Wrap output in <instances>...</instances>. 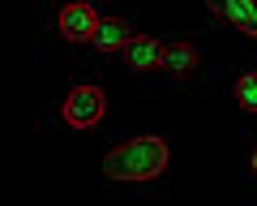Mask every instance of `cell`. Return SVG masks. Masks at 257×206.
<instances>
[{"instance_id": "obj_9", "label": "cell", "mask_w": 257, "mask_h": 206, "mask_svg": "<svg viewBox=\"0 0 257 206\" xmlns=\"http://www.w3.org/2000/svg\"><path fill=\"white\" fill-rule=\"evenodd\" d=\"M236 30H240V35H244V39H257V5H253V9H248L244 18L236 22Z\"/></svg>"}, {"instance_id": "obj_10", "label": "cell", "mask_w": 257, "mask_h": 206, "mask_svg": "<svg viewBox=\"0 0 257 206\" xmlns=\"http://www.w3.org/2000/svg\"><path fill=\"white\" fill-rule=\"evenodd\" d=\"M248 172H253V176H257V150H253V155H248Z\"/></svg>"}, {"instance_id": "obj_2", "label": "cell", "mask_w": 257, "mask_h": 206, "mask_svg": "<svg viewBox=\"0 0 257 206\" xmlns=\"http://www.w3.org/2000/svg\"><path fill=\"white\" fill-rule=\"evenodd\" d=\"M60 112H64V125H73V129H94V125L103 121V112H107V94H103V86H94V82H77L73 90L64 94Z\"/></svg>"}, {"instance_id": "obj_5", "label": "cell", "mask_w": 257, "mask_h": 206, "mask_svg": "<svg viewBox=\"0 0 257 206\" xmlns=\"http://www.w3.org/2000/svg\"><path fill=\"white\" fill-rule=\"evenodd\" d=\"M159 69H163L172 82H189V77L197 73V47H193V43H163V60H159Z\"/></svg>"}, {"instance_id": "obj_8", "label": "cell", "mask_w": 257, "mask_h": 206, "mask_svg": "<svg viewBox=\"0 0 257 206\" xmlns=\"http://www.w3.org/2000/svg\"><path fill=\"white\" fill-rule=\"evenodd\" d=\"M231 94H236V103L244 108V112L257 116V73H240L236 86H231Z\"/></svg>"}, {"instance_id": "obj_6", "label": "cell", "mask_w": 257, "mask_h": 206, "mask_svg": "<svg viewBox=\"0 0 257 206\" xmlns=\"http://www.w3.org/2000/svg\"><path fill=\"white\" fill-rule=\"evenodd\" d=\"M128 39H133V35H128V22H124V18H99L90 43L99 47V52H124Z\"/></svg>"}, {"instance_id": "obj_3", "label": "cell", "mask_w": 257, "mask_h": 206, "mask_svg": "<svg viewBox=\"0 0 257 206\" xmlns=\"http://www.w3.org/2000/svg\"><path fill=\"white\" fill-rule=\"evenodd\" d=\"M99 18H103V13L94 9L90 0H69V5L56 13V26H60V35L69 39V43H90Z\"/></svg>"}, {"instance_id": "obj_1", "label": "cell", "mask_w": 257, "mask_h": 206, "mask_svg": "<svg viewBox=\"0 0 257 206\" xmlns=\"http://www.w3.org/2000/svg\"><path fill=\"white\" fill-rule=\"evenodd\" d=\"M167 168V142L155 133H142V138H128L120 146L107 150L103 159V176L120 180V185H138V180H155Z\"/></svg>"}, {"instance_id": "obj_7", "label": "cell", "mask_w": 257, "mask_h": 206, "mask_svg": "<svg viewBox=\"0 0 257 206\" xmlns=\"http://www.w3.org/2000/svg\"><path fill=\"white\" fill-rule=\"evenodd\" d=\"M206 5H210V13H214L219 22H231V26H236V22L253 9L257 0H206Z\"/></svg>"}, {"instance_id": "obj_4", "label": "cell", "mask_w": 257, "mask_h": 206, "mask_svg": "<svg viewBox=\"0 0 257 206\" xmlns=\"http://www.w3.org/2000/svg\"><path fill=\"white\" fill-rule=\"evenodd\" d=\"M159 60H163V43L155 35H133L124 43V69L128 73H150V69H159Z\"/></svg>"}]
</instances>
